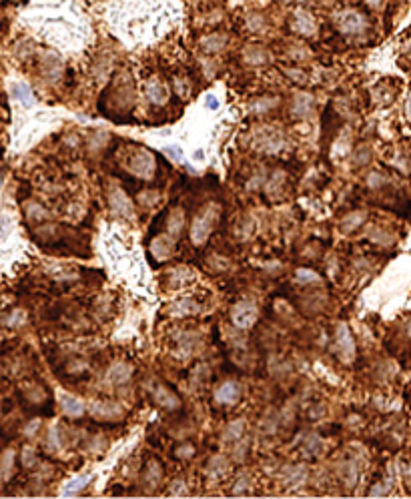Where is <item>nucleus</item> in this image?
I'll list each match as a JSON object with an SVG mask.
<instances>
[{
    "mask_svg": "<svg viewBox=\"0 0 411 499\" xmlns=\"http://www.w3.org/2000/svg\"><path fill=\"white\" fill-rule=\"evenodd\" d=\"M335 22L337 26L345 32V34H359L365 30V16L359 14L357 10H345V12H339L335 16Z\"/></svg>",
    "mask_w": 411,
    "mask_h": 499,
    "instance_id": "nucleus-1",
    "label": "nucleus"
},
{
    "mask_svg": "<svg viewBox=\"0 0 411 499\" xmlns=\"http://www.w3.org/2000/svg\"><path fill=\"white\" fill-rule=\"evenodd\" d=\"M231 319L239 329H249L257 321V307L251 303H239L233 307Z\"/></svg>",
    "mask_w": 411,
    "mask_h": 499,
    "instance_id": "nucleus-2",
    "label": "nucleus"
},
{
    "mask_svg": "<svg viewBox=\"0 0 411 499\" xmlns=\"http://www.w3.org/2000/svg\"><path fill=\"white\" fill-rule=\"evenodd\" d=\"M239 397H241V387H239V383H233V381L223 383V385L217 389V393H215V399H217L219 403H227V405L235 403Z\"/></svg>",
    "mask_w": 411,
    "mask_h": 499,
    "instance_id": "nucleus-3",
    "label": "nucleus"
},
{
    "mask_svg": "<svg viewBox=\"0 0 411 499\" xmlns=\"http://www.w3.org/2000/svg\"><path fill=\"white\" fill-rule=\"evenodd\" d=\"M131 168L137 172V174H141V176H151V172H153V159L147 155V153H137L135 157H133V161H131Z\"/></svg>",
    "mask_w": 411,
    "mask_h": 499,
    "instance_id": "nucleus-4",
    "label": "nucleus"
},
{
    "mask_svg": "<svg viewBox=\"0 0 411 499\" xmlns=\"http://www.w3.org/2000/svg\"><path fill=\"white\" fill-rule=\"evenodd\" d=\"M295 28L301 32V34H313L315 32V28H317V24H315V20H313V16L309 14V12H305V10H299L297 14H295Z\"/></svg>",
    "mask_w": 411,
    "mask_h": 499,
    "instance_id": "nucleus-5",
    "label": "nucleus"
},
{
    "mask_svg": "<svg viewBox=\"0 0 411 499\" xmlns=\"http://www.w3.org/2000/svg\"><path fill=\"white\" fill-rule=\"evenodd\" d=\"M211 227H213L211 215H207L203 219H197L195 221V227H193V241L195 243H203L207 239V235H209V231H211Z\"/></svg>",
    "mask_w": 411,
    "mask_h": 499,
    "instance_id": "nucleus-6",
    "label": "nucleus"
},
{
    "mask_svg": "<svg viewBox=\"0 0 411 499\" xmlns=\"http://www.w3.org/2000/svg\"><path fill=\"white\" fill-rule=\"evenodd\" d=\"M60 405H62V409H64L68 415H80V413H82L80 401H76V399L70 397V395H60Z\"/></svg>",
    "mask_w": 411,
    "mask_h": 499,
    "instance_id": "nucleus-7",
    "label": "nucleus"
},
{
    "mask_svg": "<svg viewBox=\"0 0 411 499\" xmlns=\"http://www.w3.org/2000/svg\"><path fill=\"white\" fill-rule=\"evenodd\" d=\"M12 94H14V98H18V101L24 103V105H30V103H32V94H30L28 86H24V84H14Z\"/></svg>",
    "mask_w": 411,
    "mask_h": 499,
    "instance_id": "nucleus-8",
    "label": "nucleus"
},
{
    "mask_svg": "<svg viewBox=\"0 0 411 499\" xmlns=\"http://www.w3.org/2000/svg\"><path fill=\"white\" fill-rule=\"evenodd\" d=\"M203 44H205L207 50H211V52H215V50H219V48H223V44H225V36H211V38H207L203 40Z\"/></svg>",
    "mask_w": 411,
    "mask_h": 499,
    "instance_id": "nucleus-9",
    "label": "nucleus"
},
{
    "mask_svg": "<svg viewBox=\"0 0 411 499\" xmlns=\"http://www.w3.org/2000/svg\"><path fill=\"white\" fill-rule=\"evenodd\" d=\"M297 279L301 283H317L319 281V275L313 273V271H307V269H299L297 271Z\"/></svg>",
    "mask_w": 411,
    "mask_h": 499,
    "instance_id": "nucleus-10",
    "label": "nucleus"
},
{
    "mask_svg": "<svg viewBox=\"0 0 411 499\" xmlns=\"http://www.w3.org/2000/svg\"><path fill=\"white\" fill-rule=\"evenodd\" d=\"M149 96H151V101H155V103H163V101H165V90H163L159 84H155V86L149 88Z\"/></svg>",
    "mask_w": 411,
    "mask_h": 499,
    "instance_id": "nucleus-11",
    "label": "nucleus"
},
{
    "mask_svg": "<svg viewBox=\"0 0 411 499\" xmlns=\"http://www.w3.org/2000/svg\"><path fill=\"white\" fill-rule=\"evenodd\" d=\"M8 233H10V219L8 217H0V243L6 241Z\"/></svg>",
    "mask_w": 411,
    "mask_h": 499,
    "instance_id": "nucleus-12",
    "label": "nucleus"
},
{
    "mask_svg": "<svg viewBox=\"0 0 411 499\" xmlns=\"http://www.w3.org/2000/svg\"><path fill=\"white\" fill-rule=\"evenodd\" d=\"M165 153H167L173 161H181V159H183V151H181V147H177V145L167 147V149H165Z\"/></svg>",
    "mask_w": 411,
    "mask_h": 499,
    "instance_id": "nucleus-13",
    "label": "nucleus"
},
{
    "mask_svg": "<svg viewBox=\"0 0 411 499\" xmlns=\"http://www.w3.org/2000/svg\"><path fill=\"white\" fill-rule=\"evenodd\" d=\"M86 481H88V477H78V479H74V481H70V483L66 485V491H76V489H80L82 485H86Z\"/></svg>",
    "mask_w": 411,
    "mask_h": 499,
    "instance_id": "nucleus-14",
    "label": "nucleus"
},
{
    "mask_svg": "<svg viewBox=\"0 0 411 499\" xmlns=\"http://www.w3.org/2000/svg\"><path fill=\"white\" fill-rule=\"evenodd\" d=\"M207 105H209V109H217V101H215V96H209V98H207Z\"/></svg>",
    "mask_w": 411,
    "mask_h": 499,
    "instance_id": "nucleus-15",
    "label": "nucleus"
},
{
    "mask_svg": "<svg viewBox=\"0 0 411 499\" xmlns=\"http://www.w3.org/2000/svg\"><path fill=\"white\" fill-rule=\"evenodd\" d=\"M369 4H371V6H379V4H381V0H369Z\"/></svg>",
    "mask_w": 411,
    "mask_h": 499,
    "instance_id": "nucleus-16",
    "label": "nucleus"
}]
</instances>
